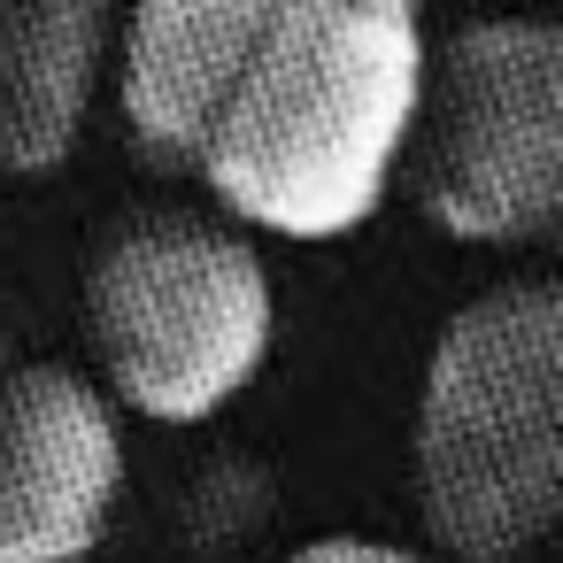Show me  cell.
<instances>
[{"instance_id":"4","label":"cell","mask_w":563,"mask_h":563,"mask_svg":"<svg viewBox=\"0 0 563 563\" xmlns=\"http://www.w3.org/2000/svg\"><path fill=\"white\" fill-rule=\"evenodd\" d=\"M401 186L463 247L563 263V16H471L432 40Z\"/></svg>"},{"instance_id":"3","label":"cell","mask_w":563,"mask_h":563,"mask_svg":"<svg viewBox=\"0 0 563 563\" xmlns=\"http://www.w3.org/2000/svg\"><path fill=\"white\" fill-rule=\"evenodd\" d=\"M78 317L93 378L147 424L224 417L278 347V278L263 232L209 209H124L93 232Z\"/></svg>"},{"instance_id":"7","label":"cell","mask_w":563,"mask_h":563,"mask_svg":"<svg viewBox=\"0 0 563 563\" xmlns=\"http://www.w3.org/2000/svg\"><path fill=\"white\" fill-rule=\"evenodd\" d=\"M286 563H432V555L401 548V540H371V532H324V540L294 548Z\"/></svg>"},{"instance_id":"6","label":"cell","mask_w":563,"mask_h":563,"mask_svg":"<svg viewBox=\"0 0 563 563\" xmlns=\"http://www.w3.org/2000/svg\"><path fill=\"white\" fill-rule=\"evenodd\" d=\"M132 0H0V170H63L117 86Z\"/></svg>"},{"instance_id":"5","label":"cell","mask_w":563,"mask_h":563,"mask_svg":"<svg viewBox=\"0 0 563 563\" xmlns=\"http://www.w3.org/2000/svg\"><path fill=\"white\" fill-rule=\"evenodd\" d=\"M124 401L93 371H0V563H86L124 509Z\"/></svg>"},{"instance_id":"2","label":"cell","mask_w":563,"mask_h":563,"mask_svg":"<svg viewBox=\"0 0 563 563\" xmlns=\"http://www.w3.org/2000/svg\"><path fill=\"white\" fill-rule=\"evenodd\" d=\"M417 517L455 563H517L563 532V340L548 271L471 294L417 378Z\"/></svg>"},{"instance_id":"1","label":"cell","mask_w":563,"mask_h":563,"mask_svg":"<svg viewBox=\"0 0 563 563\" xmlns=\"http://www.w3.org/2000/svg\"><path fill=\"white\" fill-rule=\"evenodd\" d=\"M432 93L424 0H132L117 117L263 240L363 232Z\"/></svg>"}]
</instances>
